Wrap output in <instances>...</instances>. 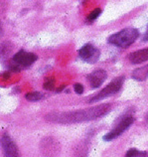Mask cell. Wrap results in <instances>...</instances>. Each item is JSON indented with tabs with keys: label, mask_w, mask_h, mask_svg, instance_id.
I'll return each instance as SVG.
<instances>
[{
	"label": "cell",
	"mask_w": 148,
	"mask_h": 157,
	"mask_svg": "<svg viewBox=\"0 0 148 157\" xmlns=\"http://www.w3.org/2000/svg\"><path fill=\"white\" fill-rule=\"evenodd\" d=\"M143 40H144V41H147V40H148V29H147V32L145 33L144 38H143Z\"/></svg>",
	"instance_id": "cell-18"
},
{
	"label": "cell",
	"mask_w": 148,
	"mask_h": 157,
	"mask_svg": "<svg viewBox=\"0 0 148 157\" xmlns=\"http://www.w3.org/2000/svg\"><path fill=\"white\" fill-rule=\"evenodd\" d=\"M1 145L4 151L5 157H20L19 150L13 140L7 133H5L1 138Z\"/></svg>",
	"instance_id": "cell-7"
},
{
	"label": "cell",
	"mask_w": 148,
	"mask_h": 157,
	"mask_svg": "<svg viewBox=\"0 0 148 157\" xmlns=\"http://www.w3.org/2000/svg\"><path fill=\"white\" fill-rule=\"evenodd\" d=\"M37 60V56L33 53H27L25 51H19L14 55L13 61L17 63L19 66L23 67H29Z\"/></svg>",
	"instance_id": "cell-8"
},
{
	"label": "cell",
	"mask_w": 148,
	"mask_h": 157,
	"mask_svg": "<svg viewBox=\"0 0 148 157\" xmlns=\"http://www.w3.org/2000/svg\"><path fill=\"white\" fill-rule=\"evenodd\" d=\"M43 88L45 90H54V88H55V80L53 78H47L46 80H45V82H44Z\"/></svg>",
	"instance_id": "cell-15"
},
{
	"label": "cell",
	"mask_w": 148,
	"mask_h": 157,
	"mask_svg": "<svg viewBox=\"0 0 148 157\" xmlns=\"http://www.w3.org/2000/svg\"><path fill=\"white\" fill-rule=\"evenodd\" d=\"M41 149H42L44 155L48 157H55L60 152V144L56 139L47 137L44 138L41 143Z\"/></svg>",
	"instance_id": "cell-6"
},
{
	"label": "cell",
	"mask_w": 148,
	"mask_h": 157,
	"mask_svg": "<svg viewBox=\"0 0 148 157\" xmlns=\"http://www.w3.org/2000/svg\"><path fill=\"white\" fill-rule=\"evenodd\" d=\"M146 121H147V122H148V113H147V115H146Z\"/></svg>",
	"instance_id": "cell-20"
},
{
	"label": "cell",
	"mask_w": 148,
	"mask_h": 157,
	"mask_svg": "<svg viewBox=\"0 0 148 157\" xmlns=\"http://www.w3.org/2000/svg\"><path fill=\"white\" fill-rule=\"evenodd\" d=\"M74 89H75V92L79 94H82L84 93V86L81 84H76L75 86H74Z\"/></svg>",
	"instance_id": "cell-17"
},
{
	"label": "cell",
	"mask_w": 148,
	"mask_h": 157,
	"mask_svg": "<svg viewBox=\"0 0 148 157\" xmlns=\"http://www.w3.org/2000/svg\"><path fill=\"white\" fill-rule=\"evenodd\" d=\"M128 60L134 65L141 64L143 62L148 61V48L131 53L128 56Z\"/></svg>",
	"instance_id": "cell-10"
},
{
	"label": "cell",
	"mask_w": 148,
	"mask_h": 157,
	"mask_svg": "<svg viewBox=\"0 0 148 157\" xmlns=\"http://www.w3.org/2000/svg\"><path fill=\"white\" fill-rule=\"evenodd\" d=\"M106 78V72L104 70H96L88 76V80L93 89L100 88Z\"/></svg>",
	"instance_id": "cell-9"
},
{
	"label": "cell",
	"mask_w": 148,
	"mask_h": 157,
	"mask_svg": "<svg viewBox=\"0 0 148 157\" xmlns=\"http://www.w3.org/2000/svg\"><path fill=\"white\" fill-rule=\"evenodd\" d=\"M112 109V104H104L97 106L89 107L85 109L74 111H64V113H48L45 118L48 121L56 123H77L83 121H94L109 113Z\"/></svg>",
	"instance_id": "cell-1"
},
{
	"label": "cell",
	"mask_w": 148,
	"mask_h": 157,
	"mask_svg": "<svg viewBox=\"0 0 148 157\" xmlns=\"http://www.w3.org/2000/svg\"><path fill=\"white\" fill-rule=\"evenodd\" d=\"M101 10L100 9V8H96V9H93L90 13L89 14V16H88V21L89 22H93V21H94L98 16L101 15Z\"/></svg>",
	"instance_id": "cell-16"
},
{
	"label": "cell",
	"mask_w": 148,
	"mask_h": 157,
	"mask_svg": "<svg viewBox=\"0 0 148 157\" xmlns=\"http://www.w3.org/2000/svg\"><path fill=\"white\" fill-rule=\"evenodd\" d=\"M125 157H148L146 151H139L135 148H131L126 152Z\"/></svg>",
	"instance_id": "cell-13"
},
{
	"label": "cell",
	"mask_w": 148,
	"mask_h": 157,
	"mask_svg": "<svg viewBox=\"0 0 148 157\" xmlns=\"http://www.w3.org/2000/svg\"><path fill=\"white\" fill-rule=\"evenodd\" d=\"M2 35V27H1V23H0V37Z\"/></svg>",
	"instance_id": "cell-19"
},
{
	"label": "cell",
	"mask_w": 148,
	"mask_h": 157,
	"mask_svg": "<svg viewBox=\"0 0 148 157\" xmlns=\"http://www.w3.org/2000/svg\"><path fill=\"white\" fill-rule=\"evenodd\" d=\"M43 98V94L39 93V92H32V93H28L26 94V98L30 101H40L41 98Z\"/></svg>",
	"instance_id": "cell-14"
},
{
	"label": "cell",
	"mask_w": 148,
	"mask_h": 157,
	"mask_svg": "<svg viewBox=\"0 0 148 157\" xmlns=\"http://www.w3.org/2000/svg\"><path fill=\"white\" fill-rule=\"evenodd\" d=\"M12 49H13V45L10 42H3L0 44V57L7 58L12 52Z\"/></svg>",
	"instance_id": "cell-12"
},
{
	"label": "cell",
	"mask_w": 148,
	"mask_h": 157,
	"mask_svg": "<svg viewBox=\"0 0 148 157\" xmlns=\"http://www.w3.org/2000/svg\"><path fill=\"white\" fill-rule=\"evenodd\" d=\"M133 121H134V118L132 117H127L125 118H123L122 121L118 123L117 126H116L112 131L106 133L104 136V141H110V140H113L114 138L118 137L122 132H124L131 124H132Z\"/></svg>",
	"instance_id": "cell-4"
},
{
	"label": "cell",
	"mask_w": 148,
	"mask_h": 157,
	"mask_svg": "<svg viewBox=\"0 0 148 157\" xmlns=\"http://www.w3.org/2000/svg\"><path fill=\"white\" fill-rule=\"evenodd\" d=\"M139 33L134 28H125L108 37V42L119 48L129 47L138 38Z\"/></svg>",
	"instance_id": "cell-2"
},
{
	"label": "cell",
	"mask_w": 148,
	"mask_h": 157,
	"mask_svg": "<svg viewBox=\"0 0 148 157\" xmlns=\"http://www.w3.org/2000/svg\"><path fill=\"white\" fill-rule=\"evenodd\" d=\"M123 81H124V78H123V77L116 78L114 80L112 81V82H110L109 85L106 86L105 88L101 90V92L97 94L96 96H93L92 98H90V100H89V104L97 102L98 101L102 100V98H108L109 96H112V94H116L122 86Z\"/></svg>",
	"instance_id": "cell-3"
},
{
	"label": "cell",
	"mask_w": 148,
	"mask_h": 157,
	"mask_svg": "<svg viewBox=\"0 0 148 157\" xmlns=\"http://www.w3.org/2000/svg\"><path fill=\"white\" fill-rule=\"evenodd\" d=\"M147 77H148V65L134 70L132 73V78L136 81H140V82L145 81Z\"/></svg>",
	"instance_id": "cell-11"
},
{
	"label": "cell",
	"mask_w": 148,
	"mask_h": 157,
	"mask_svg": "<svg viewBox=\"0 0 148 157\" xmlns=\"http://www.w3.org/2000/svg\"><path fill=\"white\" fill-rule=\"evenodd\" d=\"M79 56L88 63L94 64L98 61L101 52L96 47H93L92 44H87L79 51Z\"/></svg>",
	"instance_id": "cell-5"
}]
</instances>
